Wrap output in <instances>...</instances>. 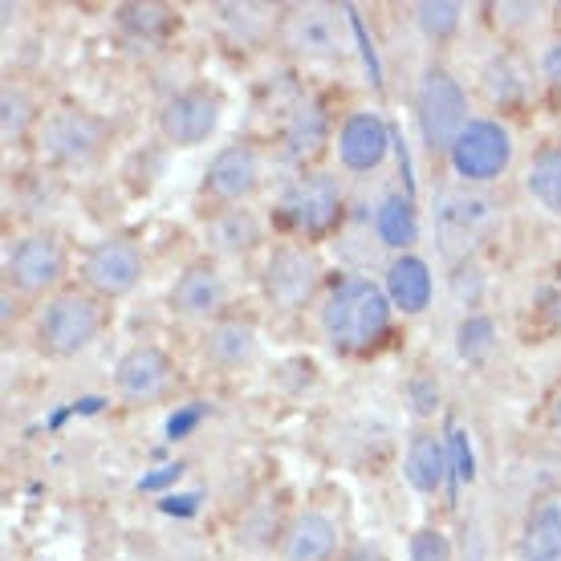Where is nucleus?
Instances as JSON below:
<instances>
[{
	"mask_svg": "<svg viewBox=\"0 0 561 561\" xmlns=\"http://www.w3.org/2000/svg\"><path fill=\"white\" fill-rule=\"evenodd\" d=\"M394 318L399 313H394L382 280L366 277V273H346V268L330 273L318 306L309 313L325 351L334 358H346V363L379 358L391 346Z\"/></svg>",
	"mask_w": 561,
	"mask_h": 561,
	"instance_id": "nucleus-1",
	"label": "nucleus"
},
{
	"mask_svg": "<svg viewBox=\"0 0 561 561\" xmlns=\"http://www.w3.org/2000/svg\"><path fill=\"white\" fill-rule=\"evenodd\" d=\"M351 216V183L337 168H313L301 175H289V183L280 187V196L273 199L268 225L273 237L301 240L322 249L337 232L346 228Z\"/></svg>",
	"mask_w": 561,
	"mask_h": 561,
	"instance_id": "nucleus-2",
	"label": "nucleus"
},
{
	"mask_svg": "<svg viewBox=\"0 0 561 561\" xmlns=\"http://www.w3.org/2000/svg\"><path fill=\"white\" fill-rule=\"evenodd\" d=\"M114 306L90 294L85 285H66L61 294L45 297L28 313V346L45 363H73L111 334Z\"/></svg>",
	"mask_w": 561,
	"mask_h": 561,
	"instance_id": "nucleus-3",
	"label": "nucleus"
},
{
	"mask_svg": "<svg viewBox=\"0 0 561 561\" xmlns=\"http://www.w3.org/2000/svg\"><path fill=\"white\" fill-rule=\"evenodd\" d=\"M114 142H118V123L106 118L102 111L85 106L73 99L49 102L37 139H33V154L45 171L57 175H85L99 171L111 159Z\"/></svg>",
	"mask_w": 561,
	"mask_h": 561,
	"instance_id": "nucleus-4",
	"label": "nucleus"
},
{
	"mask_svg": "<svg viewBox=\"0 0 561 561\" xmlns=\"http://www.w3.org/2000/svg\"><path fill=\"white\" fill-rule=\"evenodd\" d=\"M508 199L501 187H463V183H444L432 196V228L439 249L451 265L460 261H480L496 240L505 237Z\"/></svg>",
	"mask_w": 561,
	"mask_h": 561,
	"instance_id": "nucleus-5",
	"label": "nucleus"
},
{
	"mask_svg": "<svg viewBox=\"0 0 561 561\" xmlns=\"http://www.w3.org/2000/svg\"><path fill=\"white\" fill-rule=\"evenodd\" d=\"M477 99H472V85L463 82L460 73L451 70L444 57H427L415 82H411V118L420 130L423 151L432 154L435 163H444L448 151L456 147L468 123L477 118Z\"/></svg>",
	"mask_w": 561,
	"mask_h": 561,
	"instance_id": "nucleus-6",
	"label": "nucleus"
},
{
	"mask_svg": "<svg viewBox=\"0 0 561 561\" xmlns=\"http://www.w3.org/2000/svg\"><path fill=\"white\" fill-rule=\"evenodd\" d=\"M325 280H330V265H325L322 249L285 237H273V244L261 256V268H256L261 301L280 322H294V318L313 313Z\"/></svg>",
	"mask_w": 561,
	"mask_h": 561,
	"instance_id": "nucleus-7",
	"label": "nucleus"
},
{
	"mask_svg": "<svg viewBox=\"0 0 561 561\" xmlns=\"http://www.w3.org/2000/svg\"><path fill=\"white\" fill-rule=\"evenodd\" d=\"M4 289H13L28 309L42 306L45 297L61 294L78 277V256L54 228H25L4 249Z\"/></svg>",
	"mask_w": 561,
	"mask_h": 561,
	"instance_id": "nucleus-8",
	"label": "nucleus"
},
{
	"mask_svg": "<svg viewBox=\"0 0 561 561\" xmlns=\"http://www.w3.org/2000/svg\"><path fill=\"white\" fill-rule=\"evenodd\" d=\"M280 57H289L301 70H337L351 61V37L337 4L325 0H297L280 4L277 45Z\"/></svg>",
	"mask_w": 561,
	"mask_h": 561,
	"instance_id": "nucleus-9",
	"label": "nucleus"
},
{
	"mask_svg": "<svg viewBox=\"0 0 561 561\" xmlns=\"http://www.w3.org/2000/svg\"><path fill=\"white\" fill-rule=\"evenodd\" d=\"M472 99L480 114L517 123L525 114L541 106V73H537V57L529 45L496 42L477 66V82H472Z\"/></svg>",
	"mask_w": 561,
	"mask_h": 561,
	"instance_id": "nucleus-10",
	"label": "nucleus"
},
{
	"mask_svg": "<svg viewBox=\"0 0 561 561\" xmlns=\"http://www.w3.org/2000/svg\"><path fill=\"white\" fill-rule=\"evenodd\" d=\"M268 159H273V151L253 135L225 142L208 159V168L196 183V216L256 204L268 183Z\"/></svg>",
	"mask_w": 561,
	"mask_h": 561,
	"instance_id": "nucleus-11",
	"label": "nucleus"
},
{
	"mask_svg": "<svg viewBox=\"0 0 561 561\" xmlns=\"http://www.w3.org/2000/svg\"><path fill=\"white\" fill-rule=\"evenodd\" d=\"M342 114L346 111H337V102L330 90L297 94V99L285 106V114H280L277 135H273V154H277L294 175L325 168V154L334 151Z\"/></svg>",
	"mask_w": 561,
	"mask_h": 561,
	"instance_id": "nucleus-12",
	"label": "nucleus"
},
{
	"mask_svg": "<svg viewBox=\"0 0 561 561\" xmlns=\"http://www.w3.org/2000/svg\"><path fill=\"white\" fill-rule=\"evenodd\" d=\"M187 391L180 358L159 342H135L111 370V394L123 411H154Z\"/></svg>",
	"mask_w": 561,
	"mask_h": 561,
	"instance_id": "nucleus-13",
	"label": "nucleus"
},
{
	"mask_svg": "<svg viewBox=\"0 0 561 561\" xmlns=\"http://www.w3.org/2000/svg\"><path fill=\"white\" fill-rule=\"evenodd\" d=\"M451 183L463 187H501L517 168V130L505 118L477 114L444 159Z\"/></svg>",
	"mask_w": 561,
	"mask_h": 561,
	"instance_id": "nucleus-14",
	"label": "nucleus"
},
{
	"mask_svg": "<svg viewBox=\"0 0 561 561\" xmlns=\"http://www.w3.org/2000/svg\"><path fill=\"white\" fill-rule=\"evenodd\" d=\"M147 249L139 237L130 232H106V237L90 240L78 253V285H85L90 294H99L102 301H127L130 294H139V285L147 280Z\"/></svg>",
	"mask_w": 561,
	"mask_h": 561,
	"instance_id": "nucleus-15",
	"label": "nucleus"
},
{
	"mask_svg": "<svg viewBox=\"0 0 561 561\" xmlns=\"http://www.w3.org/2000/svg\"><path fill=\"white\" fill-rule=\"evenodd\" d=\"M225 90L216 82H187L154 106V135L171 151H196L225 123Z\"/></svg>",
	"mask_w": 561,
	"mask_h": 561,
	"instance_id": "nucleus-16",
	"label": "nucleus"
},
{
	"mask_svg": "<svg viewBox=\"0 0 561 561\" xmlns=\"http://www.w3.org/2000/svg\"><path fill=\"white\" fill-rule=\"evenodd\" d=\"M232 306L237 301H232V277H228L225 261H216L208 253H196L192 261H183V268L175 273L168 289V309L175 322L204 330Z\"/></svg>",
	"mask_w": 561,
	"mask_h": 561,
	"instance_id": "nucleus-17",
	"label": "nucleus"
},
{
	"mask_svg": "<svg viewBox=\"0 0 561 561\" xmlns=\"http://www.w3.org/2000/svg\"><path fill=\"white\" fill-rule=\"evenodd\" d=\"M342 549H346V520L337 517V508L306 501L289 508L273 546V561H342Z\"/></svg>",
	"mask_w": 561,
	"mask_h": 561,
	"instance_id": "nucleus-18",
	"label": "nucleus"
},
{
	"mask_svg": "<svg viewBox=\"0 0 561 561\" xmlns=\"http://www.w3.org/2000/svg\"><path fill=\"white\" fill-rule=\"evenodd\" d=\"M196 358L211 375H240L261 358V318L253 309L232 306L196 334Z\"/></svg>",
	"mask_w": 561,
	"mask_h": 561,
	"instance_id": "nucleus-19",
	"label": "nucleus"
},
{
	"mask_svg": "<svg viewBox=\"0 0 561 561\" xmlns=\"http://www.w3.org/2000/svg\"><path fill=\"white\" fill-rule=\"evenodd\" d=\"M337 171L346 180H370L391 159V123L375 106H351L337 123L334 139Z\"/></svg>",
	"mask_w": 561,
	"mask_h": 561,
	"instance_id": "nucleus-20",
	"label": "nucleus"
},
{
	"mask_svg": "<svg viewBox=\"0 0 561 561\" xmlns=\"http://www.w3.org/2000/svg\"><path fill=\"white\" fill-rule=\"evenodd\" d=\"M199 237H204V253L216 256V261H253V256H265V249L273 244V225H268L265 211H256L253 204L244 208H225L211 211V216H199Z\"/></svg>",
	"mask_w": 561,
	"mask_h": 561,
	"instance_id": "nucleus-21",
	"label": "nucleus"
},
{
	"mask_svg": "<svg viewBox=\"0 0 561 561\" xmlns=\"http://www.w3.org/2000/svg\"><path fill=\"white\" fill-rule=\"evenodd\" d=\"M513 561H561V484L537 489L513 529Z\"/></svg>",
	"mask_w": 561,
	"mask_h": 561,
	"instance_id": "nucleus-22",
	"label": "nucleus"
},
{
	"mask_svg": "<svg viewBox=\"0 0 561 561\" xmlns=\"http://www.w3.org/2000/svg\"><path fill=\"white\" fill-rule=\"evenodd\" d=\"M277 21L280 4H256V0H225V4H208V25L232 49L256 54V49H273L277 45Z\"/></svg>",
	"mask_w": 561,
	"mask_h": 561,
	"instance_id": "nucleus-23",
	"label": "nucleus"
},
{
	"mask_svg": "<svg viewBox=\"0 0 561 561\" xmlns=\"http://www.w3.org/2000/svg\"><path fill=\"white\" fill-rule=\"evenodd\" d=\"M111 25L130 49L159 54V49H171L175 37L183 33V9L159 4V0H130V4H118V9H114Z\"/></svg>",
	"mask_w": 561,
	"mask_h": 561,
	"instance_id": "nucleus-24",
	"label": "nucleus"
},
{
	"mask_svg": "<svg viewBox=\"0 0 561 561\" xmlns=\"http://www.w3.org/2000/svg\"><path fill=\"white\" fill-rule=\"evenodd\" d=\"M448 444L444 435L435 432L432 423H415L408 435V448H403V480L415 496L435 501L444 484H448Z\"/></svg>",
	"mask_w": 561,
	"mask_h": 561,
	"instance_id": "nucleus-25",
	"label": "nucleus"
},
{
	"mask_svg": "<svg viewBox=\"0 0 561 561\" xmlns=\"http://www.w3.org/2000/svg\"><path fill=\"white\" fill-rule=\"evenodd\" d=\"M382 289H387L399 318H420V313H427L435 301V273H432V265H427V256H420V253L387 256Z\"/></svg>",
	"mask_w": 561,
	"mask_h": 561,
	"instance_id": "nucleus-26",
	"label": "nucleus"
},
{
	"mask_svg": "<svg viewBox=\"0 0 561 561\" xmlns=\"http://www.w3.org/2000/svg\"><path fill=\"white\" fill-rule=\"evenodd\" d=\"M49 102L37 94V85L25 78H4L0 85V139L9 151H33L37 127H42Z\"/></svg>",
	"mask_w": 561,
	"mask_h": 561,
	"instance_id": "nucleus-27",
	"label": "nucleus"
},
{
	"mask_svg": "<svg viewBox=\"0 0 561 561\" xmlns=\"http://www.w3.org/2000/svg\"><path fill=\"white\" fill-rule=\"evenodd\" d=\"M520 192L541 216L561 220V135L541 139L520 163Z\"/></svg>",
	"mask_w": 561,
	"mask_h": 561,
	"instance_id": "nucleus-28",
	"label": "nucleus"
},
{
	"mask_svg": "<svg viewBox=\"0 0 561 561\" xmlns=\"http://www.w3.org/2000/svg\"><path fill=\"white\" fill-rule=\"evenodd\" d=\"M408 13H411V28L420 33V42L432 45L435 57H439L448 45L460 42V33H463V25H468V16H472V9H468L463 0H415Z\"/></svg>",
	"mask_w": 561,
	"mask_h": 561,
	"instance_id": "nucleus-29",
	"label": "nucleus"
},
{
	"mask_svg": "<svg viewBox=\"0 0 561 561\" xmlns=\"http://www.w3.org/2000/svg\"><path fill=\"white\" fill-rule=\"evenodd\" d=\"M370 228H375V240L391 256L415 253V244H420V211L403 192H387L379 199V208L370 216Z\"/></svg>",
	"mask_w": 561,
	"mask_h": 561,
	"instance_id": "nucleus-30",
	"label": "nucleus"
},
{
	"mask_svg": "<svg viewBox=\"0 0 561 561\" xmlns=\"http://www.w3.org/2000/svg\"><path fill=\"white\" fill-rule=\"evenodd\" d=\"M489 21L496 28V42L508 45H534V37L541 33V42L549 37V28L558 25V9L553 4H489Z\"/></svg>",
	"mask_w": 561,
	"mask_h": 561,
	"instance_id": "nucleus-31",
	"label": "nucleus"
},
{
	"mask_svg": "<svg viewBox=\"0 0 561 561\" xmlns=\"http://www.w3.org/2000/svg\"><path fill=\"white\" fill-rule=\"evenodd\" d=\"M537 73H541V106L561 118V16L537 49Z\"/></svg>",
	"mask_w": 561,
	"mask_h": 561,
	"instance_id": "nucleus-32",
	"label": "nucleus"
},
{
	"mask_svg": "<svg viewBox=\"0 0 561 561\" xmlns=\"http://www.w3.org/2000/svg\"><path fill=\"white\" fill-rule=\"evenodd\" d=\"M456 351H460L463 363H484L492 351H496V322L489 313H468L456 330Z\"/></svg>",
	"mask_w": 561,
	"mask_h": 561,
	"instance_id": "nucleus-33",
	"label": "nucleus"
},
{
	"mask_svg": "<svg viewBox=\"0 0 561 561\" xmlns=\"http://www.w3.org/2000/svg\"><path fill=\"white\" fill-rule=\"evenodd\" d=\"M529 313H534V325L541 334H561V261L541 277L534 301H529Z\"/></svg>",
	"mask_w": 561,
	"mask_h": 561,
	"instance_id": "nucleus-34",
	"label": "nucleus"
},
{
	"mask_svg": "<svg viewBox=\"0 0 561 561\" xmlns=\"http://www.w3.org/2000/svg\"><path fill=\"white\" fill-rule=\"evenodd\" d=\"M408 558L411 561H456V546L444 529L435 525H423L415 534L408 537Z\"/></svg>",
	"mask_w": 561,
	"mask_h": 561,
	"instance_id": "nucleus-35",
	"label": "nucleus"
},
{
	"mask_svg": "<svg viewBox=\"0 0 561 561\" xmlns=\"http://www.w3.org/2000/svg\"><path fill=\"white\" fill-rule=\"evenodd\" d=\"M537 432L546 435L549 444L561 451V379L553 382L541 399V411H537Z\"/></svg>",
	"mask_w": 561,
	"mask_h": 561,
	"instance_id": "nucleus-36",
	"label": "nucleus"
}]
</instances>
